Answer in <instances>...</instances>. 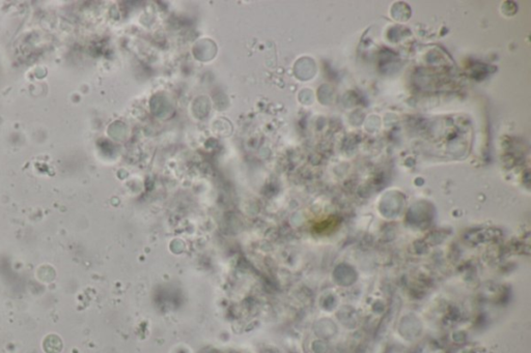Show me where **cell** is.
<instances>
[{
	"label": "cell",
	"mask_w": 531,
	"mask_h": 353,
	"mask_svg": "<svg viewBox=\"0 0 531 353\" xmlns=\"http://www.w3.org/2000/svg\"><path fill=\"white\" fill-rule=\"evenodd\" d=\"M43 346L46 353H59L62 349V343L59 337L55 334H50L44 340Z\"/></svg>",
	"instance_id": "cell-1"
},
{
	"label": "cell",
	"mask_w": 531,
	"mask_h": 353,
	"mask_svg": "<svg viewBox=\"0 0 531 353\" xmlns=\"http://www.w3.org/2000/svg\"><path fill=\"white\" fill-rule=\"evenodd\" d=\"M39 278L44 281V282H51L55 278V271L51 266H42L39 269Z\"/></svg>",
	"instance_id": "cell-2"
}]
</instances>
